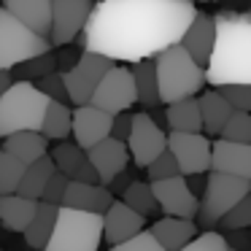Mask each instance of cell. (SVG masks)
Listing matches in <instances>:
<instances>
[{
  "label": "cell",
  "mask_w": 251,
  "mask_h": 251,
  "mask_svg": "<svg viewBox=\"0 0 251 251\" xmlns=\"http://www.w3.org/2000/svg\"><path fill=\"white\" fill-rule=\"evenodd\" d=\"M54 159V168L60 173H65L71 181H87V184H100L98 178V170L92 168V162L87 159V151L78 146L76 141L68 143V141H60L49 154Z\"/></svg>",
  "instance_id": "cell-18"
},
{
  "label": "cell",
  "mask_w": 251,
  "mask_h": 251,
  "mask_svg": "<svg viewBox=\"0 0 251 251\" xmlns=\"http://www.w3.org/2000/svg\"><path fill=\"white\" fill-rule=\"evenodd\" d=\"M92 11V0H51V46H68L78 38Z\"/></svg>",
  "instance_id": "cell-12"
},
{
  "label": "cell",
  "mask_w": 251,
  "mask_h": 251,
  "mask_svg": "<svg viewBox=\"0 0 251 251\" xmlns=\"http://www.w3.org/2000/svg\"><path fill=\"white\" fill-rule=\"evenodd\" d=\"M3 8L27 25L33 33L49 38L51 30V0H3Z\"/></svg>",
  "instance_id": "cell-21"
},
{
  "label": "cell",
  "mask_w": 251,
  "mask_h": 251,
  "mask_svg": "<svg viewBox=\"0 0 251 251\" xmlns=\"http://www.w3.org/2000/svg\"><path fill=\"white\" fill-rule=\"evenodd\" d=\"M151 235L159 240L165 251H178L197 235L195 219H181V216H165L151 224Z\"/></svg>",
  "instance_id": "cell-22"
},
{
  "label": "cell",
  "mask_w": 251,
  "mask_h": 251,
  "mask_svg": "<svg viewBox=\"0 0 251 251\" xmlns=\"http://www.w3.org/2000/svg\"><path fill=\"white\" fill-rule=\"evenodd\" d=\"M168 151L178 162L181 176H197L211 170V141L202 132H176L168 135Z\"/></svg>",
  "instance_id": "cell-10"
},
{
  "label": "cell",
  "mask_w": 251,
  "mask_h": 251,
  "mask_svg": "<svg viewBox=\"0 0 251 251\" xmlns=\"http://www.w3.org/2000/svg\"><path fill=\"white\" fill-rule=\"evenodd\" d=\"M213 41H216V25H213V17L197 11L195 17H192L189 27L184 30V35H181L178 44L195 57L197 65L205 68L208 60H211V51H213Z\"/></svg>",
  "instance_id": "cell-19"
},
{
  "label": "cell",
  "mask_w": 251,
  "mask_h": 251,
  "mask_svg": "<svg viewBox=\"0 0 251 251\" xmlns=\"http://www.w3.org/2000/svg\"><path fill=\"white\" fill-rule=\"evenodd\" d=\"M89 103L98 108L108 111V114H119V111H130L138 103V92H135V81H132L130 68H111L100 84L95 87Z\"/></svg>",
  "instance_id": "cell-9"
},
{
  "label": "cell",
  "mask_w": 251,
  "mask_h": 251,
  "mask_svg": "<svg viewBox=\"0 0 251 251\" xmlns=\"http://www.w3.org/2000/svg\"><path fill=\"white\" fill-rule=\"evenodd\" d=\"M35 87H38L49 100H62V103L68 100L65 78H62V73H57V71H51V73H46V76H41L38 81H35Z\"/></svg>",
  "instance_id": "cell-40"
},
{
  "label": "cell",
  "mask_w": 251,
  "mask_h": 251,
  "mask_svg": "<svg viewBox=\"0 0 251 251\" xmlns=\"http://www.w3.org/2000/svg\"><path fill=\"white\" fill-rule=\"evenodd\" d=\"M111 202H114V192L108 186L105 184H87V181H68L65 197H62V205L78 208V211H89V213H100V216L108 211Z\"/></svg>",
  "instance_id": "cell-20"
},
{
  "label": "cell",
  "mask_w": 251,
  "mask_h": 251,
  "mask_svg": "<svg viewBox=\"0 0 251 251\" xmlns=\"http://www.w3.org/2000/svg\"><path fill=\"white\" fill-rule=\"evenodd\" d=\"M132 81H135L138 103L146 108H157L159 105V87H157V68H154V57L149 60L132 62Z\"/></svg>",
  "instance_id": "cell-28"
},
{
  "label": "cell",
  "mask_w": 251,
  "mask_h": 251,
  "mask_svg": "<svg viewBox=\"0 0 251 251\" xmlns=\"http://www.w3.org/2000/svg\"><path fill=\"white\" fill-rule=\"evenodd\" d=\"M165 122L176 132H202V116H200V103L197 98H184L168 103Z\"/></svg>",
  "instance_id": "cell-27"
},
{
  "label": "cell",
  "mask_w": 251,
  "mask_h": 251,
  "mask_svg": "<svg viewBox=\"0 0 251 251\" xmlns=\"http://www.w3.org/2000/svg\"><path fill=\"white\" fill-rule=\"evenodd\" d=\"M57 211L60 205H51V202L38 200V208H35L30 224L25 227V243L35 251H44V246L49 243L51 232H54V224H57Z\"/></svg>",
  "instance_id": "cell-26"
},
{
  "label": "cell",
  "mask_w": 251,
  "mask_h": 251,
  "mask_svg": "<svg viewBox=\"0 0 251 251\" xmlns=\"http://www.w3.org/2000/svg\"><path fill=\"white\" fill-rule=\"evenodd\" d=\"M111 122H114V114L98 108V105H92V103L76 105L71 135L76 138V143L87 151V149L95 146V143H100L103 138L111 135Z\"/></svg>",
  "instance_id": "cell-14"
},
{
  "label": "cell",
  "mask_w": 251,
  "mask_h": 251,
  "mask_svg": "<svg viewBox=\"0 0 251 251\" xmlns=\"http://www.w3.org/2000/svg\"><path fill=\"white\" fill-rule=\"evenodd\" d=\"M130 181H135V178H132V176L127 173V170H122L119 176H114V178H111L108 189H111V192H119V195H122V192H125L127 186H130Z\"/></svg>",
  "instance_id": "cell-44"
},
{
  "label": "cell",
  "mask_w": 251,
  "mask_h": 251,
  "mask_svg": "<svg viewBox=\"0 0 251 251\" xmlns=\"http://www.w3.org/2000/svg\"><path fill=\"white\" fill-rule=\"evenodd\" d=\"M157 68V87H159V103H173V100L195 98L205 87V68L197 65L195 57L181 44H173L162 49L154 57Z\"/></svg>",
  "instance_id": "cell-3"
},
{
  "label": "cell",
  "mask_w": 251,
  "mask_h": 251,
  "mask_svg": "<svg viewBox=\"0 0 251 251\" xmlns=\"http://www.w3.org/2000/svg\"><path fill=\"white\" fill-rule=\"evenodd\" d=\"M54 170H57V168H54V159H51L49 154H44V157H38L35 162H30L27 168H25V176H22V181H19L17 195L33 197V200H41L46 181L51 178V173H54Z\"/></svg>",
  "instance_id": "cell-29"
},
{
  "label": "cell",
  "mask_w": 251,
  "mask_h": 251,
  "mask_svg": "<svg viewBox=\"0 0 251 251\" xmlns=\"http://www.w3.org/2000/svg\"><path fill=\"white\" fill-rule=\"evenodd\" d=\"M11 81H14V78H11V71H0V95L11 87Z\"/></svg>",
  "instance_id": "cell-45"
},
{
  "label": "cell",
  "mask_w": 251,
  "mask_h": 251,
  "mask_svg": "<svg viewBox=\"0 0 251 251\" xmlns=\"http://www.w3.org/2000/svg\"><path fill=\"white\" fill-rule=\"evenodd\" d=\"M122 200H125L132 211L143 213V216H151V213L159 211L157 197H154V192H151V184H146V181H130V186L122 192Z\"/></svg>",
  "instance_id": "cell-32"
},
{
  "label": "cell",
  "mask_w": 251,
  "mask_h": 251,
  "mask_svg": "<svg viewBox=\"0 0 251 251\" xmlns=\"http://www.w3.org/2000/svg\"><path fill=\"white\" fill-rule=\"evenodd\" d=\"M197 103H200V116H202V132L208 138H219L235 108L224 100V95L219 89H211V92L200 95Z\"/></svg>",
  "instance_id": "cell-24"
},
{
  "label": "cell",
  "mask_w": 251,
  "mask_h": 251,
  "mask_svg": "<svg viewBox=\"0 0 251 251\" xmlns=\"http://www.w3.org/2000/svg\"><path fill=\"white\" fill-rule=\"evenodd\" d=\"M127 149L138 168H146L154 157L168 149V135L151 119V114H132V130L127 135Z\"/></svg>",
  "instance_id": "cell-13"
},
{
  "label": "cell",
  "mask_w": 251,
  "mask_h": 251,
  "mask_svg": "<svg viewBox=\"0 0 251 251\" xmlns=\"http://www.w3.org/2000/svg\"><path fill=\"white\" fill-rule=\"evenodd\" d=\"M114 68V60L98 51H81L78 60L73 62L68 71H62L65 78V89H68V100L76 105H87L92 98L95 87L100 84V78Z\"/></svg>",
  "instance_id": "cell-8"
},
{
  "label": "cell",
  "mask_w": 251,
  "mask_h": 251,
  "mask_svg": "<svg viewBox=\"0 0 251 251\" xmlns=\"http://www.w3.org/2000/svg\"><path fill=\"white\" fill-rule=\"evenodd\" d=\"M57 54V68H71L73 62L78 60V54H81V51H76V49H65V46H60V51H54Z\"/></svg>",
  "instance_id": "cell-43"
},
{
  "label": "cell",
  "mask_w": 251,
  "mask_h": 251,
  "mask_svg": "<svg viewBox=\"0 0 251 251\" xmlns=\"http://www.w3.org/2000/svg\"><path fill=\"white\" fill-rule=\"evenodd\" d=\"M195 14L192 0H100L78 38L84 51L132 65L178 44Z\"/></svg>",
  "instance_id": "cell-1"
},
{
  "label": "cell",
  "mask_w": 251,
  "mask_h": 251,
  "mask_svg": "<svg viewBox=\"0 0 251 251\" xmlns=\"http://www.w3.org/2000/svg\"><path fill=\"white\" fill-rule=\"evenodd\" d=\"M3 151L14 154L17 159H22L25 165L35 162L38 157L49 154V138H44L41 130H19L6 135L3 141Z\"/></svg>",
  "instance_id": "cell-23"
},
{
  "label": "cell",
  "mask_w": 251,
  "mask_h": 251,
  "mask_svg": "<svg viewBox=\"0 0 251 251\" xmlns=\"http://www.w3.org/2000/svg\"><path fill=\"white\" fill-rule=\"evenodd\" d=\"M71 127H73V111L62 100H49L46 114H44V125H41L44 138H49V141H65L71 135Z\"/></svg>",
  "instance_id": "cell-30"
},
{
  "label": "cell",
  "mask_w": 251,
  "mask_h": 251,
  "mask_svg": "<svg viewBox=\"0 0 251 251\" xmlns=\"http://www.w3.org/2000/svg\"><path fill=\"white\" fill-rule=\"evenodd\" d=\"M227 251H235V249H227Z\"/></svg>",
  "instance_id": "cell-46"
},
{
  "label": "cell",
  "mask_w": 251,
  "mask_h": 251,
  "mask_svg": "<svg viewBox=\"0 0 251 251\" xmlns=\"http://www.w3.org/2000/svg\"><path fill=\"white\" fill-rule=\"evenodd\" d=\"M111 251H165V249L151 235V229H141V232H135L132 238L122 240V243H114Z\"/></svg>",
  "instance_id": "cell-37"
},
{
  "label": "cell",
  "mask_w": 251,
  "mask_h": 251,
  "mask_svg": "<svg viewBox=\"0 0 251 251\" xmlns=\"http://www.w3.org/2000/svg\"><path fill=\"white\" fill-rule=\"evenodd\" d=\"M38 200L33 197H22V195H0V224L11 232H25V227L30 224Z\"/></svg>",
  "instance_id": "cell-25"
},
{
  "label": "cell",
  "mask_w": 251,
  "mask_h": 251,
  "mask_svg": "<svg viewBox=\"0 0 251 251\" xmlns=\"http://www.w3.org/2000/svg\"><path fill=\"white\" fill-rule=\"evenodd\" d=\"M103 243V216L60 205L57 224L44 251H98Z\"/></svg>",
  "instance_id": "cell-5"
},
{
  "label": "cell",
  "mask_w": 251,
  "mask_h": 251,
  "mask_svg": "<svg viewBox=\"0 0 251 251\" xmlns=\"http://www.w3.org/2000/svg\"><path fill=\"white\" fill-rule=\"evenodd\" d=\"M49 98L35 87V81L17 78L0 95V138L19 130H41Z\"/></svg>",
  "instance_id": "cell-4"
},
{
  "label": "cell",
  "mask_w": 251,
  "mask_h": 251,
  "mask_svg": "<svg viewBox=\"0 0 251 251\" xmlns=\"http://www.w3.org/2000/svg\"><path fill=\"white\" fill-rule=\"evenodd\" d=\"M213 89H219L235 111H251V84H222Z\"/></svg>",
  "instance_id": "cell-38"
},
{
  "label": "cell",
  "mask_w": 251,
  "mask_h": 251,
  "mask_svg": "<svg viewBox=\"0 0 251 251\" xmlns=\"http://www.w3.org/2000/svg\"><path fill=\"white\" fill-rule=\"evenodd\" d=\"M143 227H146V216L132 211L125 200H114L108 211L103 213V240H108L111 246L132 238Z\"/></svg>",
  "instance_id": "cell-17"
},
{
  "label": "cell",
  "mask_w": 251,
  "mask_h": 251,
  "mask_svg": "<svg viewBox=\"0 0 251 251\" xmlns=\"http://www.w3.org/2000/svg\"><path fill=\"white\" fill-rule=\"evenodd\" d=\"M151 192L157 197L159 213L165 216H181V219H195L197 208H200V197L192 192L186 176H170V178H159V181H149Z\"/></svg>",
  "instance_id": "cell-11"
},
{
  "label": "cell",
  "mask_w": 251,
  "mask_h": 251,
  "mask_svg": "<svg viewBox=\"0 0 251 251\" xmlns=\"http://www.w3.org/2000/svg\"><path fill=\"white\" fill-rule=\"evenodd\" d=\"M130 130H132V114L130 111H119V114H114V122H111V138L127 141Z\"/></svg>",
  "instance_id": "cell-42"
},
{
  "label": "cell",
  "mask_w": 251,
  "mask_h": 251,
  "mask_svg": "<svg viewBox=\"0 0 251 251\" xmlns=\"http://www.w3.org/2000/svg\"><path fill=\"white\" fill-rule=\"evenodd\" d=\"M211 170L251 181V143H238L227 138H216L211 143Z\"/></svg>",
  "instance_id": "cell-16"
},
{
  "label": "cell",
  "mask_w": 251,
  "mask_h": 251,
  "mask_svg": "<svg viewBox=\"0 0 251 251\" xmlns=\"http://www.w3.org/2000/svg\"><path fill=\"white\" fill-rule=\"evenodd\" d=\"M27 165L22 159H17L14 154L0 149V195H14L19 189V181L25 176Z\"/></svg>",
  "instance_id": "cell-33"
},
{
  "label": "cell",
  "mask_w": 251,
  "mask_h": 251,
  "mask_svg": "<svg viewBox=\"0 0 251 251\" xmlns=\"http://www.w3.org/2000/svg\"><path fill=\"white\" fill-rule=\"evenodd\" d=\"M49 49H54V46L46 35L33 33L14 14L0 8V71H11L14 65L35 54H44Z\"/></svg>",
  "instance_id": "cell-6"
},
{
  "label": "cell",
  "mask_w": 251,
  "mask_h": 251,
  "mask_svg": "<svg viewBox=\"0 0 251 251\" xmlns=\"http://www.w3.org/2000/svg\"><path fill=\"white\" fill-rule=\"evenodd\" d=\"M51 71H57V54H54V49L44 51V54H35V57H30V60L14 65L11 68V76L25 78V81H38L41 76H46V73H51Z\"/></svg>",
  "instance_id": "cell-31"
},
{
  "label": "cell",
  "mask_w": 251,
  "mask_h": 251,
  "mask_svg": "<svg viewBox=\"0 0 251 251\" xmlns=\"http://www.w3.org/2000/svg\"><path fill=\"white\" fill-rule=\"evenodd\" d=\"M222 229L232 232V229H249L251 227V192L246 197H240L232 208L222 216Z\"/></svg>",
  "instance_id": "cell-35"
},
{
  "label": "cell",
  "mask_w": 251,
  "mask_h": 251,
  "mask_svg": "<svg viewBox=\"0 0 251 251\" xmlns=\"http://www.w3.org/2000/svg\"><path fill=\"white\" fill-rule=\"evenodd\" d=\"M227 249H229L227 238H224L222 232L208 229V232H197L195 238H192L184 249H178V251H227Z\"/></svg>",
  "instance_id": "cell-36"
},
{
  "label": "cell",
  "mask_w": 251,
  "mask_h": 251,
  "mask_svg": "<svg viewBox=\"0 0 251 251\" xmlns=\"http://www.w3.org/2000/svg\"><path fill=\"white\" fill-rule=\"evenodd\" d=\"M68 176L60 173V170H54L51 173V178L46 181L44 186V195H41V200L44 202H51V205H62V197H65V189H68Z\"/></svg>",
  "instance_id": "cell-41"
},
{
  "label": "cell",
  "mask_w": 251,
  "mask_h": 251,
  "mask_svg": "<svg viewBox=\"0 0 251 251\" xmlns=\"http://www.w3.org/2000/svg\"><path fill=\"white\" fill-rule=\"evenodd\" d=\"M87 159L92 162V168L98 170L100 184L108 186L114 176H119L122 170H127V162H130V149H127V141H119V138H103L100 143H95L92 149H87Z\"/></svg>",
  "instance_id": "cell-15"
},
{
  "label": "cell",
  "mask_w": 251,
  "mask_h": 251,
  "mask_svg": "<svg viewBox=\"0 0 251 251\" xmlns=\"http://www.w3.org/2000/svg\"><path fill=\"white\" fill-rule=\"evenodd\" d=\"M216 41L205 65V81L251 84V11H222L213 19Z\"/></svg>",
  "instance_id": "cell-2"
},
{
  "label": "cell",
  "mask_w": 251,
  "mask_h": 251,
  "mask_svg": "<svg viewBox=\"0 0 251 251\" xmlns=\"http://www.w3.org/2000/svg\"><path fill=\"white\" fill-rule=\"evenodd\" d=\"M219 138L238 141V143H251V111H232Z\"/></svg>",
  "instance_id": "cell-34"
},
{
  "label": "cell",
  "mask_w": 251,
  "mask_h": 251,
  "mask_svg": "<svg viewBox=\"0 0 251 251\" xmlns=\"http://www.w3.org/2000/svg\"><path fill=\"white\" fill-rule=\"evenodd\" d=\"M251 192V181L240 178V176H229V173H219L211 170L205 178V189L200 197V208H197V222L202 227H213L222 222V216Z\"/></svg>",
  "instance_id": "cell-7"
},
{
  "label": "cell",
  "mask_w": 251,
  "mask_h": 251,
  "mask_svg": "<svg viewBox=\"0 0 251 251\" xmlns=\"http://www.w3.org/2000/svg\"><path fill=\"white\" fill-rule=\"evenodd\" d=\"M146 173H149V181L170 178V176H178V162H176V157L165 149L159 157H154L151 162L146 165Z\"/></svg>",
  "instance_id": "cell-39"
}]
</instances>
